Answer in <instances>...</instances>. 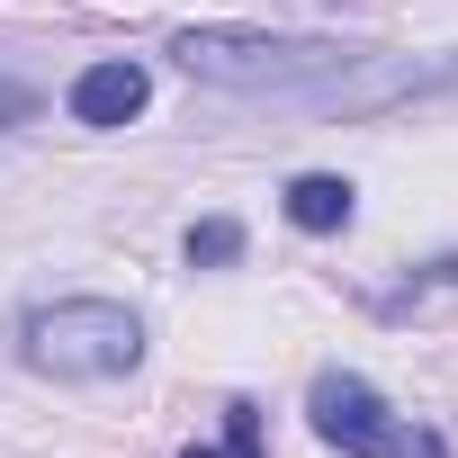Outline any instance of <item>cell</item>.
Instances as JSON below:
<instances>
[{
	"label": "cell",
	"instance_id": "obj_1",
	"mask_svg": "<svg viewBox=\"0 0 458 458\" xmlns=\"http://www.w3.org/2000/svg\"><path fill=\"white\" fill-rule=\"evenodd\" d=\"M171 55H180L189 81L270 90V99H306L315 81H333L342 64H360V46H342V37H279V28H180Z\"/></svg>",
	"mask_w": 458,
	"mask_h": 458
},
{
	"label": "cell",
	"instance_id": "obj_2",
	"mask_svg": "<svg viewBox=\"0 0 458 458\" xmlns=\"http://www.w3.org/2000/svg\"><path fill=\"white\" fill-rule=\"evenodd\" d=\"M28 369L37 377H72V386H99V377H126L144 360V324L135 306L117 297H55L28 315Z\"/></svg>",
	"mask_w": 458,
	"mask_h": 458
},
{
	"label": "cell",
	"instance_id": "obj_3",
	"mask_svg": "<svg viewBox=\"0 0 458 458\" xmlns=\"http://www.w3.org/2000/svg\"><path fill=\"white\" fill-rule=\"evenodd\" d=\"M306 422H315V440L324 449H342V458H404V413L369 386V377H351V369H324L315 386H306Z\"/></svg>",
	"mask_w": 458,
	"mask_h": 458
},
{
	"label": "cell",
	"instance_id": "obj_4",
	"mask_svg": "<svg viewBox=\"0 0 458 458\" xmlns=\"http://www.w3.org/2000/svg\"><path fill=\"white\" fill-rule=\"evenodd\" d=\"M422 90H458V55H449V64H404V55H369V46H360V64H342V72L315 81L306 99L369 117V108H395V99H422Z\"/></svg>",
	"mask_w": 458,
	"mask_h": 458
},
{
	"label": "cell",
	"instance_id": "obj_5",
	"mask_svg": "<svg viewBox=\"0 0 458 458\" xmlns=\"http://www.w3.org/2000/svg\"><path fill=\"white\" fill-rule=\"evenodd\" d=\"M144 99H153V72H144L135 55L81 64V72H72V90H64L72 126H126V117H144Z\"/></svg>",
	"mask_w": 458,
	"mask_h": 458
},
{
	"label": "cell",
	"instance_id": "obj_6",
	"mask_svg": "<svg viewBox=\"0 0 458 458\" xmlns=\"http://www.w3.org/2000/svg\"><path fill=\"white\" fill-rule=\"evenodd\" d=\"M279 207H288V225H297V234H342V225L360 216V189H351L342 171H297Z\"/></svg>",
	"mask_w": 458,
	"mask_h": 458
},
{
	"label": "cell",
	"instance_id": "obj_7",
	"mask_svg": "<svg viewBox=\"0 0 458 458\" xmlns=\"http://www.w3.org/2000/svg\"><path fill=\"white\" fill-rule=\"evenodd\" d=\"M261 431H270V422H261V404H252V395H234V404H225V431H216L207 449L189 440L180 458H261Z\"/></svg>",
	"mask_w": 458,
	"mask_h": 458
},
{
	"label": "cell",
	"instance_id": "obj_8",
	"mask_svg": "<svg viewBox=\"0 0 458 458\" xmlns=\"http://www.w3.org/2000/svg\"><path fill=\"white\" fill-rule=\"evenodd\" d=\"M180 252H189V270H225V261H243V225L234 216H198Z\"/></svg>",
	"mask_w": 458,
	"mask_h": 458
},
{
	"label": "cell",
	"instance_id": "obj_9",
	"mask_svg": "<svg viewBox=\"0 0 458 458\" xmlns=\"http://www.w3.org/2000/svg\"><path fill=\"white\" fill-rule=\"evenodd\" d=\"M404 458H449V449H440V431H413V440H404Z\"/></svg>",
	"mask_w": 458,
	"mask_h": 458
},
{
	"label": "cell",
	"instance_id": "obj_10",
	"mask_svg": "<svg viewBox=\"0 0 458 458\" xmlns=\"http://www.w3.org/2000/svg\"><path fill=\"white\" fill-rule=\"evenodd\" d=\"M0 117H28V90H0Z\"/></svg>",
	"mask_w": 458,
	"mask_h": 458
}]
</instances>
